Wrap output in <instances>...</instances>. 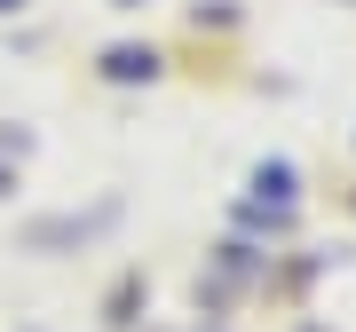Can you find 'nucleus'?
<instances>
[{
    "label": "nucleus",
    "mask_w": 356,
    "mask_h": 332,
    "mask_svg": "<svg viewBox=\"0 0 356 332\" xmlns=\"http://www.w3.org/2000/svg\"><path fill=\"white\" fill-rule=\"evenodd\" d=\"M16 190V166H8V151H0V198H8Z\"/></svg>",
    "instance_id": "f03ea898"
},
{
    "label": "nucleus",
    "mask_w": 356,
    "mask_h": 332,
    "mask_svg": "<svg viewBox=\"0 0 356 332\" xmlns=\"http://www.w3.org/2000/svg\"><path fill=\"white\" fill-rule=\"evenodd\" d=\"M111 88H135V79H159L166 64H159V48H135V40H119V48H103V64H95Z\"/></svg>",
    "instance_id": "f257e3e1"
},
{
    "label": "nucleus",
    "mask_w": 356,
    "mask_h": 332,
    "mask_svg": "<svg viewBox=\"0 0 356 332\" xmlns=\"http://www.w3.org/2000/svg\"><path fill=\"white\" fill-rule=\"evenodd\" d=\"M119 8H143V0H119Z\"/></svg>",
    "instance_id": "20e7f679"
},
{
    "label": "nucleus",
    "mask_w": 356,
    "mask_h": 332,
    "mask_svg": "<svg viewBox=\"0 0 356 332\" xmlns=\"http://www.w3.org/2000/svg\"><path fill=\"white\" fill-rule=\"evenodd\" d=\"M16 8H24V0H0V16H16Z\"/></svg>",
    "instance_id": "7ed1b4c3"
}]
</instances>
